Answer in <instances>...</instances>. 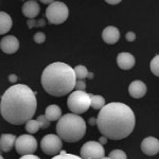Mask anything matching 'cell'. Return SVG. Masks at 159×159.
<instances>
[{
  "label": "cell",
  "mask_w": 159,
  "mask_h": 159,
  "mask_svg": "<svg viewBox=\"0 0 159 159\" xmlns=\"http://www.w3.org/2000/svg\"><path fill=\"white\" fill-rule=\"evenodd\" d=\"M36 108L35 92L24 84H16L7 88L0 101L2 118L13 125L27 123L34 116Z\"/></svg>",
  "instance_id": "1"
},
{
  "label": "cell",
  "mask_w": 159,
  "mask_h": 159,
  "mask_svg": "<svg viewBox=\"0 0 159 159\" xmlns=\"http://www.w3.org/2000/svg\"><path fill=\"white\" fill-rule=\"evenodd\" d=\"M135 115L126 104L112 102L100 110L97 125L102 136L111 140H121L132 134L135 127Z\"/></svg>",
  "instance_id": "2"
},
{
  "label": "cell",
  "mask_w": 159,
  "mask_h": 159,
  "mask_svg": "<svg viewBox=\"0 0 159 159\" xmlns=\"http://www.w3.org/2000/svg\"><path fill=\"white\" fill-rule=\"evenodd\" d=\"M76 78L73 68L68 64L55 61L45 68L42 85L46 92L54 97H63L74 89Z\"/></svg>",
  "instance_id": "3"
},
{
  "label": "cell",
  "mask_w": 159,
  "mask_h": 159,
  "mask_svg": "<svg viewBox=\"0 0 159 159\" xmlns=\"http://www.w3.org/2000/svg\"><path fill=\"white\" fill-rule=\"evenodd\" d=\"M56 133L61 141L69 143L78 142L86 134L85 120L79 115H64L56 124Z\"/></svg>",
  "instance_id": "4"
},
{
  "label": "cell",
  "mask_w": 159,
  "mask_h": 159,
  "mask_svg": "<svg viewBox=\"0 0 159 159\" xmlns=\"http://www.w3.org/2000/svg\"><path fill=\"white\" fill-rule=\"evenodd\" d=\"M67 105L70 111L74 115H80L87 111L90 107V97L85 91H73L67 100Z\"/></svg>",
  "instance_id": "5"
},
{
  "label": "cell",
  "mask_w": 159,
  "mask_h": 159,
  "mask_svg": "<svg viewBox=\"0 0 159 159\" xmlns=\"http://www.w3.org/2000/svg\"><path fill=\"white\" fill-rule=\"evenodd\" d=\"M69 16V9L64 2L53 1L46 10V17L52 25H61L67 20Z\"/></svg>",
  "instance_id": "6"
},
{
  "label": "cell",
  "mask_w": 159,
  "mask_h": 159,
  "mask_svg": "<svg viewBox=\"0 0 159 159\" xmlns=\"http://www.w3.org/2000/svg\"><path fill=\"white\" fill-rule=\"evenodd\" d=\"M15 148L16 152L21 156L34 155L37 150V141L32 135H21L16 138Z\"/></svg>",
  "instance_id": "7"
},
{
  "label": "cell",
  "mask_w": 159,
  "mask_h": 159,
  "mask_svg": "<svg viewBox=\"0 0 159 159\" xmlns=\"http://www.w3.org/2000/svg\"><path fill=\"white\" fill-rule=\"evenodd\" d=\"M80 155L82 159H102L105 156V150L99 142L88 141L83 144Z\"/></svg>",
  "instance_id": "8"
},
{
  "label": "cell",
  "mask_w": 159,
  "mask_h": 159,
  "mask_svg": "<svg viewBox=\"0 0 159 159\" xmlns=\"http://www.w3.org/2000/svg\"><path fill=\"white\" fill-rule=\"evenodd\" d=\"M40 147H42L43 152L47 154V155H57L61 151L63 142H61V139L57 135L49 134L46 135L42 139Z\"/></svg>",
  "instance_id": "9"
},
{
  "label": "cell",
  "mask_w": 159,
  "mask_h": 159,
  "mask_svg": "<svg viewBox=\"0 0 159 159\" xmlns=\"http://www.w3.org/2000/svg\"><path fill=\"white\" fill-rule=\"evenodd\" d=\"M0 49L7 54H13L19 49V40L14 35L4 36L0 42Z\"/></svg>",
  "instance_id": "10"
},
{
  "label": "cell",
  "mask_w": 159,
  "mask_h": 159,
  "mask_svg": "<svg viewBox=\"0 0 159 159\" xmlns=\"http://www.w3.org/2000/svg\"><path fill=\"white\" fill-rule=\"evenodd\" d=\"M141 151L148 156H154L159 153V140L155 137H147L141 142Z\"/></svg>",
  "instance_id": "11"
},
{
  "label": "cell",
  "mask_w": 159,
  "mask_h": 159,
  "mask_svg": "<svg viewBox=\"0 0 159 159\" xmlns=\"http://www.w3.org/2000/svg\"><path fill=\"white\" fill-rule=\"evenodd\" d=\"M148 91L147 85L143 83L142 81H139V80H136V81H133L132 83L129 84V94L135 99H141L145 96Z\"/></svg>",
  "instance_id": "12"
},
{
  "label": "cell",
  "mask_w": 159,
  "mask_h": 159,
  "mask_svg": "<svg viewBox=\"0 0 159 159\" xmlns=\"http://www.w3.org/2000/svg\"><path fill=\"white\" fill-rule=\"evenodd\" d=\"M135 57L129 52H121L117 56V64L122 70H129L135 66Z\"/></svg>",
  "instance_id": "13"
},
{
  "label": "cell",
  "mask_w": 159,
  "mask_h": 159,
  "mask_svg": "<svg viewBox=\"0 0 159 159\" xmlns=\"http://www.w3.org/2000/svg\"><path fill=\"white\" fill-rule=\"evenodd\" d=\"M102 38L108 45H114L120 39V32L118 28L114 25H108L102 32Z\"/></svg>",
  "instance_id": "14"
},
{
  "label": "cell",
  "mask_w": 159,
  "mask_h": 159,
  "mask_svg": "<svg viewBox=\"0 0 159 159\" xmlns=\"http://www.w3.org/2000/svg\"><path fill=\"white\" fill-rule=\"evenodd\" d=\"M39 4H38L37 1H34V0H29V1L25 2L24 6H22V14L30 19L35 18L39 14Z\"/></svg>",
  "instance_id": "15"
},
{
  "label": "cell",
  "mask_w": 159,
  "mask_h": 159,
  "mask_svg": "<svg viewBox=\"0 0 159 159\" xmlns=\"http://www.w3.org/2000/svg\"><path fill=\"white\" fill-rule=\"evenodd\" d=\"M16 142V136L13 134H2L0 136V150L3 152H10Z\"/></svg>",
  "instance_id": "16"
},
{
  "label": "cell",
  "mask_w": 159,
  "mask_h": 159,
  "mask_svg": "<svg viewBox=\"0 0 159 159\" xmlns=\"http://www.w3.org/2000/svg\"><path fill=\"white\" fill-rule=\"evenodd\" d=\"M13 20L7 13L0 12V35H3L11 30Z\"/></svg>",
  "instance_id": "17"
},
{
  "label": "cell",
  "mask_w": 159,
  "mask_h": 159,
  "mask_svg": "<svg viewBox=\"0 0 159 159\" xmlns=\"http://www.w3.org/2000/svg\"><path fill=\"white\" fill-rule=\"evenodd\" d=\"M45 116L50 122L57 121L61 117V109L60 108V106H57V105H55V104L49 105V106L46 108Z\"/></svg>",
  "instance_id": "18"
},
{
  "label": "cell",
  "mask_w": 159,
  "mask_h": 159,
  "mask_svg": "<svg viewBox=\"0 0 159 159\" xmlns=\"http://www.w3.org/2000/svg\"><path fill=\"white\" fill-rule=\"evenodd\" d=\"M89 97H90V107H92L93 109L101 110L105 106V99L102 96L89 94Z\"/></svg>",
  "instance_id": "19"
},
{
  "label": "cell",
  "mask_w": 159,
  "mask_h": 159,
  "mask_svg": "<svg viewBox=\"0 0 159 159\" xmlns=\"http://www.w3.org/2000/svg\"><path fill=\"white\" fill-rule=\"evenodd\" d=\"M73 70H74V74H75V78H78L79 80H82V81H83L84 79L88 78V75H89V72L85 66L79 65V66H76L75 68H73Z\"/></svg>",
  "instance_id": "20"
},
{
  "label": "cell",
  "mask_w": 159,
  "mask_h": 159,
  "mask_svg": "<svg viewBox=\"0 0 159 159\" xmlns=\"http://www.w3.org/2000/svg\"><path fill=\"white\" fill-rule=\"evenodd\" d=\"M40 129L39 124L37 123L36 120L31 119L25 123V130H27L29 134H35V133L38 132V129Z\"/></svg>",
  "instance_id": "21"
},
{
  "label": "cell",
  "mask_w": 159,
  "mask_h": 159,
  "mask_svg": "<svg viewBox=\"0 0 159 159\" xmlns=\"http://www.w3.org/2000/svg\"><path fill=\"white\" fill-rule=\"evenodd\" d=\"M150 68L154 75L159 78V55H156L155 57H153V60L150 63Z\"/></svg>",
  "instance_id": "22"
},
{
  "label": "cell",
  "mask_w": 159,
  "mask_h": 159,
  "mask_svg": "<svg viewBox=\"0 0 159 159\" xmlns=\"http://www.w3.org/2000/svg\"><path fill=\"white\" fill-rule=\"evenodd\" d=\"M108 157L110 159H127V156L124 151L122 150H114L109 153Z\"/></svg>",
  "instance_id": "23"
},
{
  "label": "cell",
  "mask_w": 159,
  "mask_h": 159,
  "mask_svg": "<svg viewBox=\"0 0 159 159\" xmlns=\"http://www.w3.org/2000/svg\"><path fill=\"white\" fill-rule=\"evenodd\" d=\"M51 159H82V158L76 155H73V154L66 153L65 151H61V153L58 155H55L54 157H52Z\"/></svg>",
  "instance_id": "24"
},
{
  "label": "cell",
  "mask_w": 159,
  "mask_h": 159,
  "mask_svg": "<svg viewBox=\"0 0 159 159\" xmlns=\"http://www.w3.org/2000/svg\"><path fill=\"white\" fill-rule=\"evenodd\" d=\"M37 123L39 124V127L40 129H47V127H49L50 125V121L46 118L45 115H42V116H39L36 119Z\"/></svg>",
  "instance_id": "25"
},
{
  "label": "cell",
  "mask_w": 159,
  "mask_h": 159,
  "mask_svg": "<svg viewBox=\"0 0 159 159\" xmlns=\"http://www.w3.org/2000/svg\"><path fill=\"white\" fill-rule=\"evenodd\" d=\"M46 25L45 20L43 19H39V20H33V19H29L28 20V27L29 28H33V27H43Z\"/></svg>",
  "instance_id": "26"
},
{
  "label": "cell",
  "mask_w": 159,
  "mask_h": 159,
  "mask_svg": "<svg viewBox=\"0 0 159 159\" xmlns=\"http://www.w3.org/2000/svg\"><path fill=\"white\" fill-rule=\"evenodd\" d=\"M33 39L36 43H43L46 40V35L43 32H37L36 34L33 36Z\"/></svg>",
  "instance_id": "27"
},
{
  "label": "cell",
  "mask_w": 159,
  "mask_h": 159,
  "mask_svg": "<svg viewBox=\"0 0 159 159\" xmlns=\"http://www.w3.org/2000/svg\"><path fill=\"white\" fill-rule=\"evenodd\" d=\"M74 88L76 89V91H85L86 89V83L82 80H79V81L75 82V86Z\"/></svg>",
  "instance_id": "28"
},
{
  "label": "cell",
  "mask_w": 159,
  "mask_h": 159,
  "mask_svg": "<svg viewBox=\"0 0 159 159\" xmlns=\"http://www.w3.org/2000/svg\"><path fill=\"white\" fill-rule=\"evenodd\" d=\"M125 38H126L127 42H134L136 39V34L134 32H127L126 35H125Z\"/></svg>",
  "instance_id": "29"
},
{
  "label": "cell",
  "mask_w": 159,
  "mask_h": 159,
  "mask_svg": "<svg viewBox=\"0 0 159 159\" xmlns=\"http://www.w3.org/2000/svg\"><path fill=\"white\" fill-rule=\"evenodd\" d=\"M19 159H40V158L35 155H25L22 157H20Z\"/></svg>",
  "instance_id": "30"
},
{
  "label": "cell",
  "mask_w": 159,
  "mask_h": 159,
  "mask_svg": "<svg viewBox=\"0 0 159 159\" xmlns=\"http://www.w3.org/2000/svg\"><path fill=\"white\" fill-rule=\"evenodd\" d=\"M9 81L11 82V83H15V82L17 81V75H15V74H10Z\"/></svg>",
  "instance_id": "31"
},
{
  "label": "cell",
  "mask_w": 159,
  "mask_h": 159,
  "mask_svg": "<svg viewBox=\"0 0 159 159\" xmlns=\"http://www.w3.org/2000/svg\"><path fill=\"white\" fill-rule=\"evenodd\" d=\"M106 2L109 4H111V6H115V4H119L121 1H120V0H115V1L114 0H106Z\"/></svg>",
  "instance_id": "32"
},
{
  "label": "cell",
  "mask_w": 159,
  "mask_h": 159,
  "mask_svg": "<svg viewBox=\"0 0 159 159\" xmlns=\"http://www.w3.org/2000/svg\"><path fill=\"white\" fill-rule=\"evenodd\" d=\"M100 144H102V145H103V144H105V143H106L107 142V138L106 137H104V136H102V137L101 138H100Z\"/></svg>",
  "instance_id": "33"
},
{
  "label": "cell",
  "mask_w": 159,
  "mask_h": 159,
  "mask_svg": "<svg viewBox=\"0 0 159 159\" xmlns=\"http://www.w3.org/2000/svg\"><path fill=\"white\" fill-rule=\"evenodd\" d=\"M89 124H90V125H94V124H97V120H96V119H92V118H91V119L89 120Z\"/></svg>",
  "instance_id": "34"
},
{
  "label": "cell",
  "mask_w": 159,
  "mask_h": 159,
  "mask_svg": "<svg viewBox=\"0 0 159 159\" xmlns=\"http://www.w3.org/2000/svg\"><path fill=\"white\" fill-rule=\"evenodd\" d=\"M42 2H43V3H49V4H51V3H52L53 1H45V0H43Z\"/></svg>",
  "instance_id": "35"
},
{
  "label": "cell",
  "mask_w": 159,
  "mask_h": 159,
  "mask_svg": "<svg viewBox=\"0 0 159 159\" xmlns=\"http://www.w3.org/2000/svg\"><path fill=\"white\" fill-rule=\"evenodd\" d=\"M102 159H110V158H109V157H105V156H104V157L102 158Z\"/></svg>",
  "instance_id": "36"
},
{
  "label": "cell",
  "mask_w": 159,
  "mask_h": 159,
  "mask_svg": "<svg viewBox=\"0 0 159 159\" xmlns=\"http://www.w3.org/2000/svg\"><path fill=\"white\" fill-rule=\"evenodd\" d=\"M0 159H4V158H3V157H2V156H1V155H0Z\"/></svg>",
  "instance_id": "37"
}]
</instances>
